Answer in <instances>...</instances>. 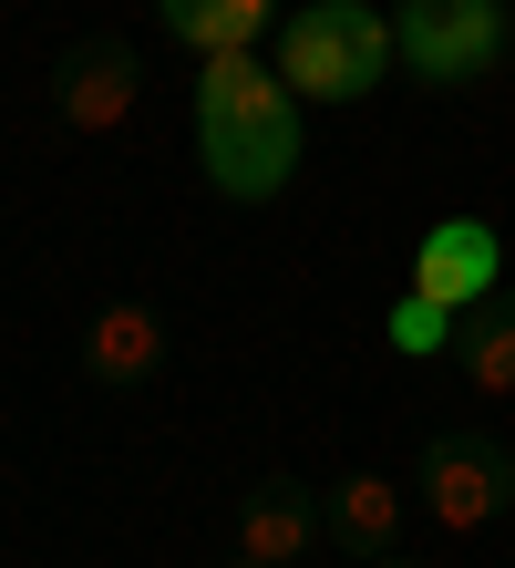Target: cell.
<instances>
[{
  "mask_svg": "<svg viewBox=\"0 0 515 568\" xmlns=\"http://www.w3.org/2000/svg\"><path fill=\"white\" fill-rule=\"evenodd\" d=\"M227 568H268V558H227Z\"/></svg>",
  "mask_w": 515,
  "mask_h": 568,
  "instance_id": "14",
  "label": "cell"
},
{
  "mask_svg": "<svg viewBox=\"0 0 515 568\" xmlns=\"http://www.w3.org/2000/svg\"><path fill=\"white\" fill-rule=\"evenodd\" d=\"M83 362H93V383H145L155 362H165V331L145 300H114L93 331H83Z\"/></svg>",
  "mask_w": 515,
  "mask_h": 568,
  "instance_id": "10",
  "label": "cell"
},
{
  "mask_svg": "<svg viewBox=\"0 0 515 568\" xmlns=\"http://www.w3.org/2000/svg\"><path fill=\"white\" fill-rule=\"evenodd\" d=\"M155 21L206 62V52H258L268 21H279V0H155Z\"/></svg>",
  "mask_w": 515,
  "mask_h": 568,
  "instance_id": "8",
  "label": "cell"
},
{
  "mask_svg": "<svg viewBox=\"0 0 515 568\" xmlns=\"http://www.w3.org/2000/svg\"><path fill=\"white\" fill-rule=\"evenodd\" d=\"M134 104H145V62H134V42H83V52L52 73L62 135H124Z\"/></svg>",
  "mask_w": 515,
  "mask_h": 568,
  "instance_id": "5",
  "label": "cell"
},
{
  "mask_svg": "<svg viewBox=\"0 0 515 568\" xmlns=\"http://www.w3.org/2000/svg\"><path fill=\"white\" fill-rule=\"evenodd\" d=\"M320 538H330V496H309V486H258L248 507H237V558L299 568Z\"/></svg>",
  "mask_w": 515,
  "mask_h": 568,
  "instance_id": "7",
  "label": "cell"
},
{
  "mask_svg": "<svg viewBox=\"0 0 515 568\" xmlns=\"http://www.w3.org/2000/svg\"><path fill=\"white\" fill-rule=\"evenodd\" d=\"M495 280H505V239H495L485 217H443V227H423V239H412V270H402V290L443 300V311L495 300Z\"/></svg>",
  "mask_w": 515,
  "mask_h": 568,
  "instance_id": "6",
  "label": "cell"
},
{
  "mask_svg": "<svg viewBox=\"0 0 515 568\" xmlns=\"http://www.w3.org/2000/svg\"><path fill=\"white\" fill-rule=\"evenodd\" d=\"M454 362H464V383L485 393V404H515V290H495V300H474V311H464Z\"/></svg>",
  "mask_w": 515,
  "mask_h": 568,
  "instance_id": "9",
  "label": "cell"
},
{
  "mask_svg": "<svg viewBox=\"0 0 515 568\" xmlns=\"http://www.w3.org/2000/svg\"><path fill=\"white\" fill-rule=\"evenodd\" d=\"M392 62H402V42H392V21L371 11V0H299L289 11L279 83L299 93V104H361Z\"/></svg>",
  "mask_w": 515,
  "mask_h": 568,
  "instance_id": "2",
  "label": "cell"
},
{
  "mask_svg": "<svg viewBox=\"0 0 515 568\" xmlns=\"http://www.w3.org/2000/svg\"><path fill=\"white\" fill-rule=\"evenodd\" d=\"M382 331H392V352H402V362H433V352H454V331H464V311H443V300H423V290H402Z\"/></svg>",
  "mask_w": 515,
  "mask_h": 568,
  "instance_id": "12",
  "label": "cell"
},
{
  "mask_svg": "<svg viewBox=\"0 0 515 568\" xmlns=\"http://www.w3.org/2000/svg\"><path fill=\"white\" fill-rule=\"evenodd\" d=\"M330 538L361 548V558H382V548L402 538V486L371 476V465H361V476H340V486H330Z\"/></svg>",
  "mask_w": 515,
  "mask_h": 568,
  "instance_id": "11",
  "label": "cell"
},
{
  "mask_svg": "<svg viewBox=\"0 0 515 568\" xmlns=\"http://www.w3.org/2000/svg\"><path fill=\"white\" fill-rule=\"evenodd\" d=\"M412 496H423V517L443 527V538H474V527H495L515 507V455L495 445V434H433Z\"/></svg>",
  "mask_w": 515,
  "mask_h": 568,
  "instance_id": "4",
  "label": "cell"
},
{
  "mask_svg": "<svg viewBox=\"0 0 515 568\" xmlns=\"http://www.w3.org/2000/svg\"><path fill=\"white\" fill-rule=\"evenodd\" d=\"M392 42H402V73L474 83V73H495V62H505L515 11H505V0H402V11H392Z\"/></svg>",
  "mask_w": 515,
  "mask_h": 568,
  "instance_id": "3",
  "label": "cell"
},
{
  "mask_svg": "<svg viewBox=\"0 0 515 568\" xmlns=\"http://www.w3.org/2000/svg\"><path fill=\"white\" fill-rule=\"evenodd\" d=\"M361 568H412V558H392V548H382V558H361Z\"/></svg>",
  "mask_w": 515,
  "mask_h": 568,
  "instance_id": "13",
  "label": "cell"
},
{
  "mask_svg": "<svg viewBox=\"0 0 515 568\" xmlns=\"http://www.w3.org/2000/svg\"><path fill=\"white\" fill-rule=\"evenodd\" d=\"M196 155L227 207H268L299 176V93L258 52H206L196 62Z\"/></svg>",
  "mask_w": 515,
  "mask_h": 568,
  "instance_id": "1",
  "label": "cell"
}]
</instances>
